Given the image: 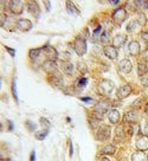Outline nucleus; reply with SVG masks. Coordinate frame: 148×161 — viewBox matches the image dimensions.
Instances as JSON below:
<instances>
[{
    "label": "nucleus",
    "instance_id": "7c9ffc66",
    "mask_svg": "<svg viewBox=\"0 0 148 161\" xmlns=\"http://www.w3.org/2000/svg\"><path fill=\"white\" fill-rule=\"evenodd\" d=\"M101 32H102V26H97L95 28V31H94V38H97L98 36H100Z\"/></svg>",
    "mask_w": 148,
    "mask_h": 161
},
{
    "label": "nucleus",
    "instance_id": "a19ab883",
    "mask_svg": "<svg viewBox=\"0 0 148 161\" xmlns=\"http://www.w3.org/2000/svg\"><path fill=\"white\" fill-rule=\"evenodd\" d=\"M69 145H70V156H72V154H74V148H72V142H71V141H69Z\"/></svg>",
    "mask_w": 148,
    "mask_h": 161
},
{
    "label": "nucleus",
    "instance_id": "37998d69",
    "mask_svg": "<svg viewBox=\"0 0 148 161\" xmlns=\"http://www.w3.org/2000/svg\"><path fill=\"white\" fill-rule=\"evenodd\" d=\"M110 4H113V5H117L118 1H117V0H116V1H115V0H110Z\"/></svg>",
    "mask_w": 148,
    "mask_h": 161
},
{
    "label": "nucleus",
    "instance_id": "f257e3e1",
    "mask_svg": "<svg viewBox=\"0 0 148 161\" xmlns=\"http://www.w3.org/2000/svg\"><path fill=\"white\" fill-rule=\"evenodd\" d=\"M110 127L109 126H101L100 128L97 129V133H96V137L97 140L100 141H105L110 137Z\"/></svg>",
    "mask_w": 148,
    "mask_h": 161
},
{
    "label": "nucleus",
    "instance_id": "2f4dec72",
    "mask_svg": "<svg viewBox=\"0 0 148 161\" xmlns=\"http://www.w3.org/2000/svg\"><path fill=\"white\" fill-rule=\"evenodd\" d=\"M141 83H142V85L148 87V75H145L141 77Z\"/></svg>",
    "mask_w": 148,
    "mask_h": 161
},
{
    "label": "nucleus",
    "instance_id": "393cba45",
    "mask_svg": "<svg viewBox=\"0 0 148 161\" xmlns=\"http://www.w3.org/2000/svg\"><path fill=\"white\" fill-rule=\"evenodd\" d=\"M62 69H63V71L65 72V74H71L72 72V70H74V66L70 64V63H63L62 64Z\"/></svg>",
    "mask_w": 148,
    "mask_h": 161
},
{
    "label": "nucleus",
    "instance_id": "f704fd0d",
    "mask_svg": "<svg viewBox=\"0 0 148 161\" xmlns=\"http://www.w3.org/2000/svg\"><path fill=\"white\" fill-rule=\"evenodd\" d=\"M87 82H88L87 78H81L80 80H78V85H80V87H84L87 84Z\"/></svg>",
    "mask_w": 148,
    "mask_h": 161
},
{
    "label": "nucleus",
    "instance_id": "0eeeda50",
    "mask_svg": "<svg viewBox=\"0 0 148 161\" xmlns=\"http://www.w3.org/2000/svg\"><path fill=\"white\" fill-rule=\"evenodd\" d=\"M132 68H133L132 62H130L129 59H127V58L122 59L121 62H120V65H118V69H120V71H121L122 74L130 72V71H132Z\"/></svg>",
    "mask_w": 148,
    "mask_h": 161
},
{
    "label": "nucleus",
    "instance_id": "79ce46f5",
    "mask_svg": "<svg viewBox=\"0 0 148 161\" xmlns=\"http://www.w3.org/2000/svg\"><path fill=\"white\" fill-rule=\"evenodd\" d=\"M142 56H143V59H146V60H148V49L146 50V51L142 53Z\"/></svg>",
    "mask_w": 148,
    "mask_h": 161
},
{
    "label": "nucleus",
    "instance_id": "dca6fc26",
    "mask_svg": "<svg viewBox=\"0 0 148 161\" xmlns=\"http://www.w3.org/2000/svg\"><path fill=\"white\" fill-rule=\"evenodd\" d=\"M108 118H109L112 123L116 124V123H118V121H120V113H118L116 109H112L109 114H108Z\"/></svg>",
    "mask_w": 148,
    "mask_h": 161
},
{
    "label": "nucleus",
    "instance_id": "c03bdc74",
    "mask_svg": "<svg viewBox=\"0 0 148 161\" xmlns=\"http://www.w3.org/2000/svg\"><path fill=\"white\" fill-rule=\"evenodd\" d=\"M145 133L148 135V124H147V126H146V128H145Z\"/></svg>",
    "mask_w": 148,
    "mask_h": 161
},
{
    "label": "nucleus",
    "instance_id": "c85d7f7f",
    "mask_svg": "<svg viewBox=\"0 0 148 161\" xmlns=\"http://www.w3.org/2000/svg\"><path fill=\"white\" fill-rule=\"evenodd\" d=\"M12 94H13V97L16 99V102H18V94H17V84H16V79L12 82Z\"/></svg>",
    "mask_w": 148,
    "mask_h": 161
},
{
    "label": "nucleus",
    "instance_id": "4be33fe9",
    "mask_svg": "<svg viewBox=\"0 0 148 161\" xmlns=\"http://www.w3.org/2000/svg\"><path fill=\"white\" fill-rule=\"evenodd\" d=\"M66 7H68V11L72 13V14H80V11L77 9V7L71 3V1H68L66 3Z\"/></svg>",
    "mask_w": 148,
    "mask_h": 161
},
{
    "label": "nucleus",
    "instance_id": "ea45409f",
    "mask_svg": "<svg viewBox=\"0 0 148 161\" xmlns=\"http://www.w3.org/2000/svg\"><path fill=\"white\" fill-rule=\"evenodd\" d=\"M30 161H36V152H34V150H32L31 158H30Z\"/></svg>",
    "mask_w": 148,
    "mask_h": 161
},
{
    "label": "nucleus",
    "instance_id": "ddd939ff",
    "mask_svg": "<svg viewBox=\"0 0 148 161\" xmlns=\"http://www.w3.org/2000/svg\"><path fill=\"white\" fill-rule=\"evenodd\" d=\"M43 51L45 52V55L49 57V60H53L55 62V59L58 57V53H57V51L53 49V47H51V46H46V47H43Z\"/></svg>",
    "mask_w": 148,
    "mask_h": 161
},
{
    "label": "nucleus",
    "instance_id": "9d476101",
    "mask_svg": "<svg viewBox=\"0 0 148 161\" xmlns=\"http://www.w3.org/2000/svg\"><path fill=\"white\" fill-rule=\"evenodd\" d=\"M137 118H139V115H137V113L135 112V110H130V112H128L124 115V117H123L124 122L126 123H129V124L130 123H136Z\"/></svg>",
    "mask_w": 148,
    "mask_h": 161
},
{
    "label": "nucleus",
    "instance_id": "39448f33",
    "mask_svg": "<svg viewBox=\"0 0 148 161\" xmlns=\"http://www.w3.org/2000/svg\"><path fill=\"white\" fill-rule=\"evenodd\" d=\"M107 110H108V104L105 103H100V104H97L95 107V112H94V116L95 118L97 120H102L103 118V115L107 113Z\"/></svg>",
    "mask_w": 148,
    "mask_h": 161
},
{
    "label": "nucleus",
    "instance_id": "5701e85b",
    "mask_svg": "<svg viewBox=\"0 0 148 161\" xmlns=\"http://www.w3.org/2000/svg\"><path fill=\"white\" fill-rule=\"evenodd\" d=\"M43 52V49H33L30 51V57H31L32 59H37L39 56H41V53Z\"/></svg>",
    "mask_w": 148,
    "mask_h": 161
},
{
    "label": "nucleus",
    "instance_id": "4468645a",
    "mask_svg": "<svg viewBox=\"0 0 148 161\" xmlns=\"http://www.w3.org/2000/svg\"><path fill=\"white\" fill-rule=\"evenodd\" d=\"M126 42H127V37L123 36V34H117V36H115L114 39H113V43H114V46H115V47H121V46H123V45L126 44Z\"/></svg>",
    "mask_w": 148,
    "mask_h": 161
},
{
    "label": "nucleus",
    "instance_id": "e433bc0d",
    "mask_svg": "<svg viewBox=\"0 0 148 161\" xmlns=\"http://www.w3.org/2000/svg\"><path fill=\"white\" fill-rule=\"evenodd\" d=\"M81 101H83V102H91L93 98L91 97H81Z\"/></svg>",
    "mask_w": 148,
    "mask_h": 161
},
{
    "label": "nucleus",
    "instance_id": "a18cd8bd",
    "mask_svg": "<svg viewBox=\"0 0 148 161\" xmlns=\"http://www.w3.org/2000/svg\"><path fill=\"white\" fill-rule=\"evenodd\" d=\"M101 161H110V160L107 159V158H103V159H101Z\"/></svg>",
    "mask_w": 148,
    "mask_h": 161
},
{
    "label": "nucleus",
    "instance_id": "c9c22d12",
    "mask_svg": "<svg viewBox=\"0 0 148 161\" xmlns=\"http://www.w3.org/2000/svg\"><path fill=\"white\" fill-rule=\"evenodd\" d=\"M141 38H142L143 42L148 43V32H142V33H141Z\"/></svg>",
    "mask_w": 148,
    "mask_h": 161
},
{
    "label": "nucleus",
    "instance_id": "72a5a7b5",
    "mask_svg": "<svg viewBox=\"0 0 148 161\" xmlns=\"http://www.w3.org/2000/svg\"><path fill=\"white\" fill-rule=\"evenodd\" d=\"M101 42H102V43L108 42V33H107V32H103V33L101 34Z\"/></svg>",
    "mask_w": 148,
    "mask_h": 161
},
{
    "label": "nucleus",
    "instance_id": "1a4fd4ad",
    "mask_svg": "<svg viewBox=\"0 0 148 161\" xmlns=\"http://www.w3.org/2000/svg\"><path fill=\"white\" fill-rule=\"evenodd\" d=\"M130 93H132V88H130V85H122L120 89L117 90V98H120V99H122V98H126V97H128L130 95Z\"/></svg>",
    "mask_w": 148,
    "mask_h": 161
},
{
    "label": "nucleus",
    "instance_id": "cd10ccee",
    "mask_svg": "<svg viewBox=\"0 0 148 161\" xmlns=\"http://www.w3.org/2000/svg\"><path fill=\"white\" fill-rule=\"evenodd\" d=\"M47 133H49L47 129H44L43 132H38V133H36V139H38V140H44V139L47 136Z\"/></svg>",
    "mask_w": 148,
    "mask_h": 161
},
{
    "label": "nucleus",
    "instance_id": "b1692460",
    "mask_svg": "<svg viewBox=\"0 0 148 161\" xmlns=\"http://www.w3.org/2000/svg\"><path fill=\"white\" fill-rule=\"evenodd\" d=\"M137 26H139V23H137L136 20H132V22L128 24V26H127V31L128 32H133V31H135V30L137 28Z\"/></svg>",
    "mask_w": 148,
    "mask_h": 161
},
{
    "label": "nucleus",
    "instance_id": "473e14b6",
    "mask_svg": "<svg viewBox=\"0 0 148 161\" xmlns=\"http://www.w3.org/2000/svg\"><path fill=\"white\" fill-rule=\"evenodd\" d=\"M90 126H91V128H96L98 126V120L97 118H90Z\"/></svg>",
    "mask_w": 148,
    "mask_h": 161
},
{
    "label": "nucleus",
    "instance_id": "58836bf2",
    "mask_svg": "<svg viewBox=\"0 0 148 161\" xmlns=\"http://www.w3.org/2000/svg\"><path fill=\"white\" fill-rule=\"evenodd\" d=\"M26 123H27V128H28V129L33 130V129L36 128V126H34V124H32V122H26Z\"/></svg>",
    "mask_w": 148,
    "mask_h": 161
},
{
    "label": "nucleus",
    "instance_id": "49530a36",
    "mask_svg": "<svg viewBox=\"0 0 148 161\" xmlns=\"http://www.w3.org/2000/svg\"><path fill=\"white\" fill-rule=\"evenodd\" d=\"M147 160H148V156H147Z\"/></svg>",
    "mask_w": 148,
    "mask_h": 161
},
{
    "label": "nucleus",
    "instance_id": "bb28decb",
    "mask_svg": "<svg viewBox=\"0 0 148 161\" xmlns=\"http://www.w3.org/2000/svg\"><path fill=\"white\" fill-rule=\"evenodd\" d=\"M124 135V130H123V126H118L116 128V134H115V137H117L118 140L122 139Z\"/></svg>",
    "mask_w": 148,
    "mask_h": 161
},
{
    "label": "nucleus",
    "instance_id": "f03ea898",
    "mask_svg": "<svg viewBox=\"0 0 148 161\" xmlns=\"http://www.w3.org/2000/svg\"><path fill=\"white\" fill-rule=\"evenodd\" d=\"M75 51L78 56H83L87 52V42L82 37H78L75 42Z\"/></svg>",
    "mask_w": 148,
    "mask_h": 161
},
{
    "label": "nucleus",
    "instance_id": "a211bd4d",
    "mask_svg": "<svg viewBox=\"0 0 148 161\" xmlns=\"http://www.w3.org/2000/svg\"><path fill=\"white\" fill-rule=\"evenodd\" d=\"M147 156L142 150H137V152L133 153L132 155V161H146Z\"/></svg>",
    "mask_w": 148,
    "mask_h": 161
},
{
    "label": "nucleus",
    "instance_id": "9b49d317",
    "mask_svg": "<svg viewBox=\"0 0 148 161\" xmlns=\"http://www.w3.org/2000/svg\"><path fill=\"white\" fill-rule=\"evenodd\" d=\"M104 53L109 59H116L117 58V50L115 46H104Z\"/></svg>",
    "mask_w": 148,
    "mask_h": 161
},
{
    "label": "nucleus",
    "instance_id": "7ed1b4c3",
    "mask_svg": "<svg viewBox=\"0 0 148 161\" xmlns=\"http://www.w3.org/2000/svg\"><path fill=\"white\" fill-rule=\"evenodd\" d=\"M114 89V83L112 80H108V79H104L98 85V90H100V93L103 94V95H109Z\"/></svg>",
    "mask_w": 148,
    "mask_h": 161
},
{
    "label": "nucleus",
    "instance_id": "6e6552de",
    "mask_svg": "<svg viewBox=\"0 0 148 161\" xmlns=\"http://www.w3.org/2000/svg\"><path fill=\"white\" fill-rule=\"evenodd\" d=\"M136 147L139 150H147L148 149V136L147 135H142L140 137H137L136 140Z\"/></svg>",
    "mask_w": 148,
    "mask_h": 161
},
{
    "label": "nucleus",
    "instance_id": "4c0bfd02",
    "mask_svg": "<svg viewBox=\"0 0 148 161\" xmlns=\"http://www.w3.org/2000/svg\"><path fill=\"white\" fill-rule=\"evenodd\" d=\"M6 50H7V51H8L9 53H11V56H12V57H14V56H16V51H14L13 49H9V47H6Z\"/></svg>",
    "mask_w": 148,
    "mask_h": 161
},
{
    "label": "nucleus",
    "instance_id": "f8f14e48",
    "mask_svg": "<svg viewBox=\"0 0 148 161\" xmlns=\"http://www.w3.org/2000/svg\"><path fill=\"white\" fill-rule=\"evenodd\" d=\"M128 50H129V53L133 56H137L140 53V44L136 42V40H133V42L129 43L128 45Z\"/></svg>",
    "mask_w": 148,
    "mask_h": 161
},
{
    "label": "nucleus",
    "instance_id": "6ab92c4d",
    "mask_svg": "<svg viewBox=\"0 0 148 161\" xmlns=\"http://www.w3.org/2000/svg\"><path fill=\"white\" fill-rule=\"evenodd\" d=\"M148 72V65L146 63H139V65H137V74H139V76H145V74Z\"/></svg>",
    "mask_w": 148,
    "mask_h": 161
},
{
    "label": "nucleus",
    "instance_id": "2eb2a0df",
    "mask_svg": "<svg viewBox=\"0 0 148 161\" xmlns=\"http://www.w3.org/2000/svg\"><path fill=\"white\" fill-rule=\"evenodd\" d=\"M9 8L16 14H19L23 12V4L20 1H11L9 3Z\"/></svg>",
    "mask_w": 148,
    "mask_h": 161
},
{
    "label": "nucleus",
    "instance_id": "f3484780",
    "mask_svg": "<svg viewBox=\"0 0 148 161\" xmlns=\"http://www.w3.org/2000/svg\"><path fill=\"white\" fill-rule=\"evenodd\" d=\"M43 69L45 70L46 72H55L56 71V69H57V65L56 63L53 62V60H47V62H45L43 64Z\"/></svg>",
    "mask_w": 148,
    "mask_h": 161
},
{
    "label": "nucleus",
    "instance_id": "423d86ee",
    "mask_svg": "<svg viewBox=\"0 0 148 161\" xmlns=\"http://www.w3.org/2000/svg\"><path fill=\"white\" fill-rule=\"evenodd\" d=\"M16 26L18 28H20L22 31H30L32 28V23L28 19H18L16 22Z\"/></svg>",
    "mask_w": 148,
    "mask_h": 161
},
{
    "label": "nucleus",
    "instance_id": "a878e982",
    "mask_svg": "<svg viewBox=\"0 0 148 161\" xmlns=\"http://www.w3.org/2000/svg\"><path fill=\"white\" fill-rule=\"evenodd\" d=\"M136 22L139 23V25H145L146 22H147L146 16H145L142 12H139V13H137V20H136Z\"/></svg>",
    "mask_w": 148,
    "mask_h": 161
},
{
    "label": "nucleus",
    "instance_id": "aec40b11",
    "mask_svg": "<svg viewBox=\"0 0 148 161\" xmlns=\"http://www.w3.org/2000/svg\"><path fill=\"white\" fill-rule=\"evenodd\" d=\"M27 6H28V9H30V12H31L32 14L37 16V12L39 13V7H38L37 3H34V1H30V3L27 4Z\"/></svg>",
    "mask_w": 148,
    "mask_h": 161
},
{
    "label": "nucleus",
    "instance_id": "c756f323",
    "mask_svg": "<svg viewBox=\"0 0 148 161\" xmlns=\"http://www.w3.org/2000/svg\"><path fill=\"white\" fill-rule=\"evenodd\" d=\"M41 122H42V126L45 127V129H47L49 127H50V122H49V121L46 118H44V117L41 118Z\"/></svg>",
    "mask_w": 148,
    "mask_h": 161
},
{
    "label": "nucleus",
    "instance_id": "412c9836",
    "mask_svg": "<svg viewBox=\"0 0 148 161\" xmlns=\"http://www.w3.org/2000/svg\"><path fill=\"white\" fill-rule=\"evenodd\" d=\"M115 150H116L115 146H113V145H107V146H104V147L102 148V153H103V154H114Z\"/></svg>",
    "mask_w": 148,
    "mask_h": 161
},
{
    "label": "nucleus",
    "instance_id": "20e7f679",
    "mask_svg": "<svg viewBox=\"0 0 148 161\" xmlns=\"http://www.w3.org/2000/svg\"><path fill=\"white\" fill-rule=\"evenodd\" d=\"M127 18V12H126V9L123 7H120V8H117L114 11L113 13V19H114V22L117 23V24H122L124 20Z\"/></svg>",
    "mask_w": 148,
    "mask_h": 161
}]
</instances>
